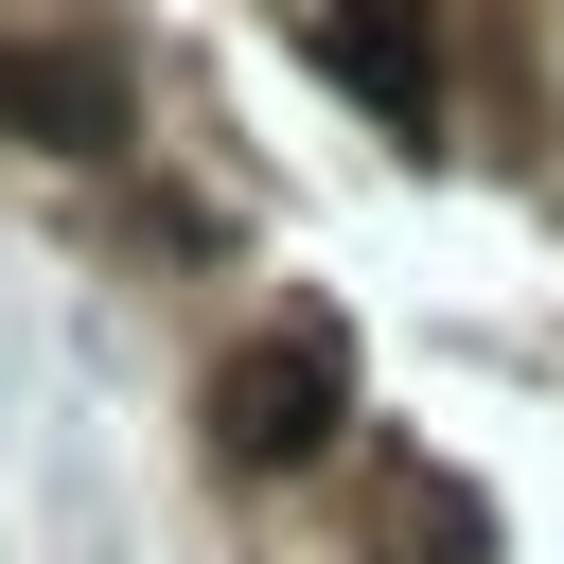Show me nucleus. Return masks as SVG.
I'll use <instances>...</instances> for the list:
<instances>
[{"label": "nucleus", "instance_id": "f03ea898", "mask_svg": "<svg viewBox=\"0 0 564 564\" xmlns=\"http://www.w3.org/2000/svg\"><path fill=\"white\" fill-rule=\"evenodd\" d=\"M123 53L106 35H0V141H35V159H123Z\"/></svg>", "mask_w": 564, "mask_h": 564}, {"label": "nucleus", "instance_id": "f257e3e1", "mask_svg": "<svg viewBox=\"0 0 564 564\" xmlns=\"http://www.w3.org/2000/svg\"><path fill=\"white\" fill-rule=\"evenodd\" d=\"M335 423H352V335H335V317H300V335H264V352L212 370V458H247V476L317 458Z\"/></svg>", "mask_w": 564, "mask_h": 564}, {"label": "nucleus", "instance_id": "20e7f679", "mask_svg": "<svg viewBox=\"0 0 564 564\" xmlns=\"http://www.w3.org/2000/svg\"><path fill=\"white\" fill-rule=\"evenodd\" d=\"M405 564H476V494H405Z\"/></svg>", "mask_w": 564, "mask_h": 564}, {"label": "nucleus", "instance_id": "7ed1b4c3", "mask_svg": "<svg viewBox=\"0 0 564 564\" xmlns=\"http://www.w3.org/2000/svg\"><path fill=\"white\" fill-rule=\"evenodd\" d=\"M317 53H335V88H352L370 123L441 141V18H423V0H317Z\"/></svg>", "mask_w": 564, "mask_h": 564}]
</instances>
